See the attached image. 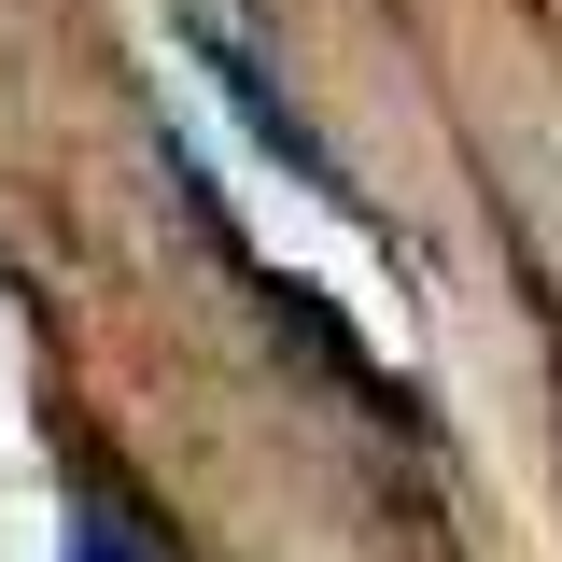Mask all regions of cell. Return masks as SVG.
I'll return each instance as SVG.
<instances>
[{
	"label": "cell",
	"mask_w": 562,
	"mask_h": 562,
	"mask_svg": "<svg viewBox=\"0 0 562 562\" xmlns=\"http://www.w3.org/2000/svg\"><path fill=\"white\" fill-rule=\"evenodd\" d=\"M57 562H169V549L140 535V520L113 506V492H85V506H70V549H57Z\"/></svg>",
	"instance_id": "2"
},
{
	"label": "cell",
	"mask_w": 562,
	"mask_h": 562,
	"mask_svg": "<svg viewBox=\"0 0 562 562\" xmlns=\"http://www.w3.org/2000/svg\"><path fill=\"white\" fill-rule=\"evenodd\" d=\"M198 57H211V70H225V99H239V127L268 140V155H281V169H295V183H324V198H338V155H324V140L295 127V99H281L268 70L239 57V43H225V29H198Z\"/></svg>",
	"instance_id": "1"
}]
</instances>
